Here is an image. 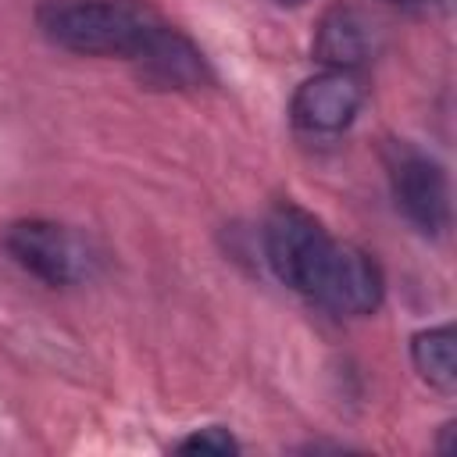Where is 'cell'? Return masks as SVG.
Masks as SVG:
<instances>
[{"mask_svg": "<svg viewBox=\"0 0 457 457\" xmlns=\"http://www.w3.org/2000/svg\"><path fill=\"white\" fill-rule=\"evenodd\" d=\"M264 257L282 286L339 318H364L382 303L378 264L364 250L336 243L314 214L293 204L264 221Z\"/></svg>", "mask_w": 457, "mask_h": 457, "instance_id": "6da1fadb", "label": "cell"}, {"mask_svg": "<svg viewBox=\"0 0 457 457\" xmlns=\"http://www.w3.org/2000/svg\"><path fill=\"white\" fill-rule=\"evenodd\" d=\"M157 18L132 4L114 0H79V4H57L39 14L43 36L71 54L82 57H125L132 61L150 36Z\"/></svg>", "mask_w": 457, "mask_h": 457, "instance_id": "7a4b0ae2", "label": "cell"}, {"mask_svg": "<svg viewBox=\"0 0 457 457\" xmlns=\"http://www.w3.org/2000/svg\"><path fill=\"white\" fill-rule=\"evenodd\" d=\"M389 189L400 214L425 236H439L450 225V182L439 161L421 150L393 146L389 154Z\"/></svg>", "mask_w": 457, "mask_h": 457, "instance_id": "3957f363", "label": "cell"}, {"mask_svg": "<svg viewBox=\"0 0 457 457\" xmlns=\"http://www.w3.org/2000/svg\"><path fill=\"white\" fill-rule=\"evenodd\" d=\"M4 246L14 257V264H21L29 275H36L46 286H71L86 275V250L57 221H43V218L14 221L4 232Z\"/></svg>", "mask_w": 457, "mask_h": 457, "instance_id": "277c9868", "label": "cell"}, {"mask_svg": "<svg viewBox=\"0 0 457 457\" xmlns=\"http://www.w3.org/2000/svg\"><path fill=\"white\" fill-rule=\"evenodd\" d=\"M364 107V82L357 71L325 68L314 79H303L289 100V118L300 132L311 136H336L353 125L357 111Z\"/></svg>", "mask_w": 457, "mask_h": 457, "instance_id": "5b68a950", "label": "cell"}, {"mask_svg": "<svg viewBox=\"0 0 457 457\" xmlns=\"http://www.w3.org/2000/svg\"><path fill=\"white\" fill-rule=\"evenodd\" d=\"M132 64L139 68V75L146 82L168 86V89H193V86L207 82V61L193 46V39H186L179 29L161 25V21L150 29V36L143 39Z\"/></svg>", "mask_w": 457, "mask_h": 457, "instance_id": "8992f818", "label": "cell"}, {"mask_svg": "<svg viewBox=\"0 0 457 457\" xmlns=\"http://www.w3.org/2000/svg\"><path fill=\"white\" fill-rule=\"evenodd\" d=\"M371 50V29L353 7H332L314 36V57L325 68H346L353 71Z\"/></svg>", "mask_w": 457, "mask_h": 457, "instance_id": "52a82bcc", "label": "cell"}, {"mask_svg": "<svg viewBox=\"0 0 457 457\" xmlns=\"http://www.w3.org/2000/svg\"><path fill=\"white\" fill-rule=\"evenodd\" d=\"M411 361L418 368V375L439 389V393H453L457 389V343H453V325H432L414 332L411 339Z\"/></svg>", "mask_w": 457, "mask_h": 457, "instance_id": "ba28073f", "label": "cell"}, {"mask_svg": "<svg viewBox=\"0 0 457 457\" xmlns=\"http://www.w3.org/2000/svg\"><path fill=\"white\" fill-rule=\"evenodd\" d=\"M175 450H182V453H211V457H225V453H236V450H239V443L232 439V432H228V428L211 425V428H200V432L186 436Z\"/></svg>", "mask_w": 457, "mask_h": 457, "instance_id": "9c48e42d", "label": "cell"}, {"mask_svg": "<svg viewBox=\"0 0 457 457\" xmlns=\"http://www.w3.org/2000/svg\"><path fill=\"white\" fill-rule=\"evenodd\" d=\"M393 4H400V7H425V4H432V0H393Z\"/></svg>", "mask_w": 457, "mask_h": 457, "instance_id": "30bf717a", "label": "cell"}, {"mask_svg": "<svg viewBox=\"0 0 457 457\" xmlns=\"http://www.w3.org/2000/svg\"><path fill=\"white\" fill-rule=\"evenodd\" d=\"M275 4H282V7H300V4H307V0H275Z\"/></svg>", "mask_w": 457, "mask_h": 457, "instance_id": "8fae6325", "label": "cell"}]
</instances>
